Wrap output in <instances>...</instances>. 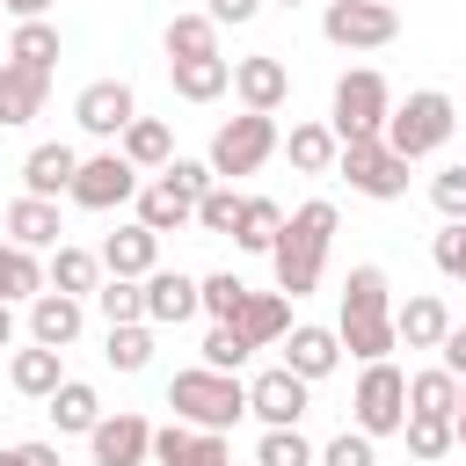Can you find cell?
Instances as JSON below:
<instances>
[{"label": "cell", "mask_w": 466, "mask_h": 466, "mask_svg": "<svg viewBox=\"0 0 466 466\" xmlns=\"http://www.w3.org/2000/svg\"><path fill=\"white\" fill-rule=\"evenodd\" d=\"M335 335H342V350L357 364H386L400 350V335H393V284H386L379 262H357L342 277V320H335Z\"/></svg>", "instance_id": "6da1fadb"}, {"label": "cell", "mask_w": 466, "mask_h": 466, "mask_svg": "<svg viewBox=\"0 0 466 466\" xmlns=\"http://www.w3.org/2000/svg\"><path fill=\"white\" fill-rule=\"evenodd\" d=\"M328 248H335V204H328V197H313V204H299V211L284 218V233H277V248H269L277 291H284V299H306V291H320Z\"/></svg>", "instance_id": "7a4b0ae2"}, {"label": "cell", "mask_w": 466, "mask_h": 466, "mask_svg": "<svg viewBox=\"0 0 466 466\" xmlns=\"http://www.w3.org/2000/svg\"><path fill=\"white\" fill-rule=\"evenodd\" d=\"M167 408H175V422H189V430H233V422L248 415V386H240V371L189 364V371L167 379Z\"/></svg>", "instance_id": "3957f363"}, {"label": "cell", "mask_w": 466, "mask_h": 466, "mask_svg": "<svg viewBox=\"0 0 466 466\" xmlns=\"http://www.w3.org/2000/svg\"><path fill=\"white\" fill-rule=\"evenodd\" d=\"M386 116H393V87H386V73H379V66H350V73L335 80L328 131H335L342 146H357V138H386Z\"/></svg>", "instance_id": "277c9868"}, {"label": "cell", "mask_w": 466, "mask_h": 466, "mask_svg": "<svg viewBox=\"0 0 466 466\" xmlns=\"http://www.w3.org/2000/svg\"><path fill=\"white\" fill-rule=\"evenodd\" d=\"M459 131V109H451V95L444 87H415L408 102H393V116H386V146L415 167V160H430V153H444V138Z\"/></svg>", "instance_id": "5b68a950"}, {"label": "cell", "mask_w": 466, "mask_h": 466, "mask_svg": "<svg viewBox=\"0 0 466 466\" xmlns=\"http://www.w3.org/2000/svg\"><path fill=\"white\" fill-rule=\"evenodd\" d=\"M350 430H364V437H400V430H408V371H400L393 357L357 371V393H350Z\"/></svg>", "instance_id": "8992f818"}, {"label": "cell", "mask_w": 466, "mask_h": 466, "mask_svg": "<svg viewBox=\"0 0 466 466\" xmlns=\"http://www.w3.org/2000/svg\"><path fill=\"white\" fill-rule=\"evenodd\" d=\"M269 153H284V138H277V116H255V109H240V116H226L218 131H211V175L218 182H240V175H255Z\"/></svg>", "instance_id": "52a82bcc"}, {"label": "cell", "mask_w": 466, "mask_h": 466, "mask_svg": "<svg viewBox=\"0 0 466 466\" xmlns=\"http://www.w3.org/2000/svg\"><path fill=\"white\" fill-rule=\"evenodd\" d=\"M320 36H328L335 51H379V44L400 36V7H393V0H328Z\"/></svg>", "instance_id": "ba28073f"}, {"label": "cell", "mask_w": 466, "mask_h": 466, "mask_svg": "<svg viewBox=\"0 0 466 466\" xmlns=\"http://www.w3.org/2000/svg\"><path fill=\"white\" fill-rule=\"evenodd\" d=\"M335 175H342L357 197H371V204H393V197H408V160H400L386 138H357V146H342Z\"/></svg>", "instance_id": "9c48e42d"}, {"label": "cell", "mask_w": 466, "mask_h": 466, "mask_svg": "<svg viewBox=\"0 0 466 466\" xmlns=\"http://www.w3.org/2000/svg\"><path fill=\"white\" fill-rule=\"evenodd\" d=\"M138 189H146V175L109 146V153H87V160H80V175H73L66 197H73L80 211H124V204H138Z\"/></svg>", "instance_id": "30bf717a"}, {"label": "cell", "mask_w": 466, "mask_h": 466, "mask_svg": "<svg viewBox=\"0 0 466 466\" xmlns=\"http://www.w3.org/2000/svg\"><path fill=\"white\" fill-rule=\"evenodd\" d=\"M306 408H313V386L299 379V371H262V379H248V415L262 422V430H299L306 422Z\"/></svg>", "instance_id": "8fae6325"}, {"label": "cell", "mask_w": 466, "mask_h": 466, "mask_svg": "<svg viewBox=\"0 0 466 466\" xmlns=\"http://www.w3.org/2000/svg\"><path fill=\"white\" fill-rule=\"evenodd\" d=\"M73 116H80L87 138H124L131 116H138V95H131V80H87L73 95Z\"/></svg>", "instance_id": "7c38bea8"}, {"label": "cell", "mask_w": 466, "mask_h": 466, "mask_svg": "<svg viewBox=\"0 0 466 466\" xmlns=\"http://www.w3.org/2000/svg\"><path fill=\"white\" fill-rule=\"evenodd\" d=\"M87 451H95V466H153V422L131 415V408H116V415L95 422Z\"/></svg>", "instance_id": "4fadbf2b"}, {"label": "cell", "mask_w": 466, "mask_h": 466, "mask_svg": "<svg viewBox=\"0 0 466 466\" xmlns=\"http://www.w3.org/2000/svg\"><path fill=\"white\" fill-rule=\"evenodd\" d=\"M233 95H240V109L277 116V109H284V95H291L284 58H277V51H248V58H233Z\"/></svg>", "instance_id": "5bb4252c"}, {"label": "cell", "mask_w": 466, "mask_h": 466, "mask_svg": "<svg viewBox=\"0 0 466 466\" xmlns=\"http://www.w3.org/2000/svg\"><path fill=\"white\" fill-rule=\"evenodd\" d=\"M153 466H233V451H226V430L167 422V430H153Z\"/></svg>", "instance_id": "9a60e30c"}, {"label": "cell", "mask_w": 466, "mask_h": 466, "mask_svg": "<svg viewBox=\"0 0 466 466\" xmlns=\"http://www.w3.org/2000/svg\"><path fill=\"white\" fill-rule=\"evenodd\" d=\"M73 175H80V153L66 146V138H44V146H29V160H22V197H66L73 189Z\"/></svg>", "instance_id": "2e32d148"}, {"label": "cell", "mask_w": 466, "mask_h": 466, "mask_svg": "<svg viewBox=\"0 0 466 466\" xmlns=\"http://www.w3.org/2000/svg\"><path fill=\"white\" fill-rule=\"evenodd\" d=\"M102 269H109V277H138V284H146V277L160 269V233H153V226H138V218H124V226L102 240Z\"/></svg>", "instance_id": "e0dca14e"}, {"label": "cell", "mask_w": 466, "mask_h": 466, "mask_svg": "<svg viewBox=\"0 0 466 466\" xmlns=\"http://www.w3.org/2000/svg\"><path fill=\"white\" fill-rule=\"evenodd\" d=\"M189 313H204V284L182 277V269H153L146 277V320L153 328H182Z\"/></svg>", "instance_id": "ac0fdd59"}, {"label": "cell", "mask_w": 466, "mask_h": 466, "mask_svg": "<svg viewBox=\"0 0 466 466\" xmlns=\"http://www.w3.org/2000/svg\"><path fill=\"white\" fill-rule=\"evenodd\" d=\"M80 328H87V299H66V291L29 299V342H44V350H73Z\"/></svg>", "instance_id": "d6986e66"}, {"label": "cell", "mask_w": 466, "mask_h": 466, "mask_svg": "<svg viewBox=\"0 0 466 466\" xmlns=\"http://www.w3.org/2000/svg\"><path fill=\"white\" fill-rule=\"evenodd\" d=\"M393 335H400L408 350H444V335H451V313H444V299H437V291H415V299H400V306H393Z\"/></svg>", "instance_id": "ffe728a7"}, {"label": "cell", "mask_w": 466, "mask_h": 466, "mask_svg": "<svg viewBox=\"0 0 466 466\" xmlns=\"http://www.w3.org/2000/svg\"><path fill=\"white\" fill-rule=\"evenodd\" d=\"M335 364H342V335H335V328H313V320H306V328H291V335H284V371H299L306 386H313V379H328Z\"/></svg>", "instance_id": "44dd1931"}, {"label": "cell", "mask_w": 466, "mask_h": 466, "mask_svg": "<svg viewBox=\"0 0 466 466\" xmlns=\"http://www.w3.org/2000/svg\"><path fill=\"white\" fill-rule=\"evenodd\" d=\"M7 386H15L22 400H51V393L66 386V350H44V342L15 350V357H7Z\"/></svg>", "instance_id": "7402d4cb"}, {"label": "cell", "mask_w": 466, "mask_h": 466, "mask_svg": "<svg viewBox=\"0 0 466 466\" xmlns=\"http://www.w3.org/2000/svg\"><path fill=\"white\" fill-rule=\"evenodd\" d=\"M138 226H153V233H182V226H197V197H189L182 182L153 175V182L138 189Z\"/></svg>", "instance_id": "603a6c76"}, {"label": "cell", "mask_w": 466, "mask_h": 466, "mask_svg": "<svg viewBox=\"0 0 466 466\" xmlns=\"http://www.w3.org/2000/svg\"><path fill=\"white\" fill-rule=\"evenodd\" d=\"M58 233H66V226H58V204H51V197H15V204H7V240H15V248L44 255V248H58Z\"/></svg>", "instance_id": "cb8c5ba5"}, {"label": "cell", "mask_w": 466, "mask_h": 466, "mask_svg": "<svg viewBox=\"0 0 466 466\" xmlns=\"http://www.w3.org/2000/svg\"><path fill=\"white\" fill-rule=\"evenodd\" d=\"M44 277H51V291H66V299H95V284H102L109 269H102V255H95V248L58 240V248H51V262H44Z\"/></svg>", "instance_id": "d4e9b609"}, {"label": "cell", "mask_w": 466, "mask_h": 466, "mask_svg": "<svg viewBox=\"0 0 466 466\" xmlns=\"http://www.w3.org/2000/svg\"><path fill=\"white\" fill-rule=\"evenodd\" d=\"M44 415L58 422V437H95V422H102L109 408H102V393H95L87 379H66V386L44 400Z\"/></svg>", "instance_id": "484cf974"}, {"label": "cell", "mask_w": 466, "mask_h": 466, "mask_svg": "<svg viewBox=\"0 0 466 466\" xmlns=\"http://www.w3.org/2000/svg\"><path fill=\"white\" fill-rule=\"evenodd\" d=\"M226 328H240L255 350H269V342H284V335H291V299H284V291H248L240 320H226Z\"/></svg>", "instance_id": "4316f807"}, {"label": "cell", "mask_w": 466, "mask_h": 466, "mask_svg": "<svg viewBox=\"0 0 466 466\" xmlns=\"http://www.w3.org/2000/svg\"><path fill=\"white\" fill-rule=\"evenodd\" d=\"M160 51H167V66H182V58H218V22H211L204 7H197V15H167Z\"/></svg>", "instance_id": "83f0119b"}, {"label": "cell", "mask_w": 466, "mask_h": 466, "mask_svg": "<svg viewBox=\"0 0 466 466\" xmlns=\"http://www.w3.org/2000/svg\"><path fill=\"white\" fill-rule=\"evenodd\" d=\"M116 153H124L138 175H160V167L175 160V131H167L160 116H131V131L116 138Z\"/></svg>", "instance_id": "f1b7e54d"}, {"label": "cell", "mask_w": 466, "mask_h": 466, "mask_svg": "<svg viewBox=\"0 0 466 466\" xmlns=\"http://www.w3.org/2000/svg\"><path fill=\"white\" fill-rule=\"evenodd\" d=\"M44 95H51V73H29V66H0V124H29L36 109H44Z\"/></svg>", "instance_id": "f546056e"}, {"label": "cell", "mask_w": 466, "mask_h": 466, "mask_svg": "<svg viewBox=\"0 0 466 466\" xmlns=\"http://www.w3.org/2000/svg\"><path fill=\"white\" fill-rule=\"evenodd\" d=\"M51 291V277H44V262L29 255V248H15V240H0V299L7 306H29V299H44Z\"/></svg>", "instance_id": "4dcf8cb0"}, {"label": "cell", "mask_w": 466, "mask_h": 466, "mask_svg": "<svg viewBox=\"0 0 466 466\" xmlns=\"http://www.w3.org/2000/svg\"><path fill=\"white\" fill-rule=\"evenodd\" d=\"M167 80L182 102H218L233 87V58H182V66H167Z\"/></svg>", "instance_id": "1f68e13d"}, {"label": "cell", "mask_w": 466, "mask_h": 466, "mask_svg": "<svg viewBox=\"0 0 466 466\" xmlns=\"http://www.w3.org/2000/svg\"><path fill=\"white\" fill-rule=\"evenodd\" d=\"M284 153H291V167H299V175H335V160H342V138H335L328 124H291Z\"/></svg>", "instance_id": "d6a6232c"}, {"label": "cell", "mask_w": 466, "mask_h": 466, "mask_svg": "<svg viewBox=\"0 0 466 466\" xmlns=\"http://www.w3.org/2000/svg\"><path fill=\"white\" fill-rule=\"evenodd\" d=\"M284 204L277 197H248V211H240V233H233V248H248V255H269L277 248V233H284Z\"/></svg>", "instance_id": "836d02e7"}, {"label": "cell", "mask_w": 466, "mask_h": 466, "mask_svg": "<svg viewBox=\"0 0 466 466\" xmlns=\"http://www.w3.org/2000/svg\"><path fill=\"white\" fill-rule=\"evenodd\" d=\"M95 313H102L109 328L146 320V284H138V277H102V284H95Z\"/></svg>", "instance_id": "e575fe53"}, {"label": "cell", "mask_w": 466, "mask_h": 466, "mask_svg": "<svg viewBox=\"0 0 466 466\" xmlns=\"http://www.w3.org/2000/svg\"><path fill=\"white\" fill-rule=\"evenodd\" d=\"M408 415H459V379H451L444 364L415 371V379H408Z\"/></svg>", "instance_id": "d590c367"}, {"label": "cell", "mask_w": 466, "mask_h": 466, "mask_svg": "<svg viewBox=\"0 0 466 466\" xmlns=\"http://www.w3.org/2000/svg\"><path fill=\"white\" fill-rule=\"evenodd\" d=\"M7 58H15V66H29V73H51V66H58V29H51V22H15Z\"/></svg>", "instance_id": "8d00e7d4"}, {"label": "cell", "mask_w": 466, "mask_h": 466, "mask_svg": "<svg viewBox=\"0 0 466 466\" xmlns=\"http://www.w3.org/2000/svg\"><path fill=\"white\" fill-rule=\"evenodd\" d=\"M102 357H109V371H146L153 364V320H131V328H109V342H102Z\"/></svg>", "instance_id": "74e56055"}, {"label": "cell", "mask_w": 466, "mask_h": 466, "mask_svg": "<svg viewBox=\"0 0 466 466\" xmlns=\"http://www.w3.org/2000/svg\"><path fill=\"white\" fill-rule=\"evenodd\" d=\"M400 437H408V459H422V466H430V459H444V451L459 444L451 415H408V430H400Z\"/></svg>", "instance_id": "f35d334b"}, {"label": "cell", "mask_w": 466, "mask_h": 466, "mask_svg": "<svg viewBox=\"0 0 466 466\" xmlns=\"http://www.w3.org/2000/svg\"><path fill=\"white\" fill-rule=\"evenodd\" d=\"M255 466H320V451L306 444V430H262Z\"/></svg>", "instance_id": "ab89813d"}, {"label": "cell", "mask_w": 466, "mask_h": 466, "mask_svg": "<svg viewBox=\"0 0 466 466\" xmlns=\"http://www.w3.org/2000/svg\"><path fill=\"white\" fill-rule=\"evenodd\" d=\"M240 211H248V197H240L233 182H218V189H211V197L197 204V226H204V233H226V240H233V233H240Z\"/></svg>", "instance_id": "60d3db41"}, {"label": "cell", "mask_w": 466, "mask_h": 466, "mask_svg": "<svg viewBox=\"0 0 466 466\" xmlns=\"http://www.w3.org/2000/svg\"><path fill=\"white\" fill-rule=\"evenodd\" d=\"M197 284H204V313H211V320H240L248 284H240L233 269H211V277H197Z\"/></svg>", "instance_id": "b9f144b4"}, {"label": "cell", "mask_w": 466, "mask_h": 466, "mask_svg": "<svg viewBox=\"0 0 466 466\" xmlns=\"http://www.w3.org/2000/svg\"><path fill=\"white\" fill-rule=\"evenodd\" d=\"M248 357H255V342H248L240 328H226V320H211V335H204V364H211V371H240Z\"/></svg>", "instance_id": "7bdbcfd3"}, {"label": "cell", "mask_w": 466, "mask_h": 466, "mask_svg": "<svg viewBox=\"0 0 466 466\" xmlns=\"http://www.w3.org/2000/svg\"><path fill=\"white\" fill-rule=\"evenodd\" d=\"M430 204H437V218L466 226V160H451V167L430 175Z\"/></svg>", "instance_id": "ee69618b"}, {"label": "cell", "mask_w": 466, "mask_h": 466, "mask_svg": "<svg viewBox=\"0 0 466 466\" xmlns=\"http://www.w3.org/2000/svg\"><path fill=\"white\" fill-rule=\"evenodd\" d=\"M320 466H379V437L342 430V437H328V444H320Z\"/></svg>", "instance_id": "f6af8a7d"}, {"label": "cell", "mask_w": 466, "mask_h": 466, "mask_svg": "<svg viewBox=\"0 0 466 466\" xmlns=\"http://www.w3.org/2000/svg\"><path fill=\"white\" fill-rule=\"evenodd\" d=\"M430 262H437L451 284H466V226H451V218H444V226H437V240H430Z\"/></svg>", "instance_id": "bcb514c9"}, {"label": "cell", "mask_w": 466, "mask_h": 466, "mask_svg": "<svg viewBox=\"0 0 466 466\" xmlns=\"http://www.w3.org/2000/svg\"><path fill=\"white\" fill-rule=\"evenodd\" d=\"M0 466H66V459H58V444L29 437V444H7V451H0Z\"/></svg>", "instance_id": "7dc6e473"}, {"label": "cell", "mask_w": 466, "mask_h": 466, "mask_svg": "<svg viewBox=\"0 0 466 466\" xmlns=\"http://www.w3.org/2000/svg\"><path fill=\"white\" fill-rule=\"evenodd\" d=\"M262 7H269V0H204V15H211V22H218V29H226V22H233V29H240V22H255V15H262Z\"/></svg>", "instance_id": "c3c4849f"}, {"label": "cell", "mask_w": 466, "mask_h": 466, "mask_svg": "<svg viewBox=\"0 0 466 466\" xmlns=\"http://www.w3.org/2000/svg\"><path fill=\"white\" fill-rule=\"evenodd\" d=\"M437 364L451 371V379H466V328L451 320V335H444V350H437Z\"/></svg>", "instance_id": "681fc988"}, {"label": "cell", "mask_w": 466, "mask_h": 466, "mask_svg": "<svg viewBox=\"0 0 466 466\" xmlns=\"http://www.w3.org/2000/svg\"><path fill=\"white\" fill-rule=\"evenodd\" d=\"M0 7H7L15 22H44V15H51V0H0Z\"/></svg>", "instance_id": "f907efd6"}, {"label": "cell", "mask_w": 466, "mask_h": 466, "mask_svg": "<svg viewBox=\"0 0 466 466\" xmlns=\"http://www.w3.org/2000/svg\"><path fill=\"white\" fill-rule=\"evenodd\" d=\"M15 335H22V328H15V306L0 299V350H15Z\"/></svg>", "instance_id": "816d5d0a"}, {"label": "cell", "mask_w": 466, "mask_h": 466, "mask_svg": "<svg viewBox=\"0 0 466 466\" xmlns=\"http://www.w3.org/2000/svg\"><path fill=\"white\" fill-rule=\"evenodd\" d=\"M451 430H459V451H466V408H459V415H451Z\"/></svg>", "instance_id": "f5cc1de1"}, {"label": "cell", "mask_w": 466, "mask_h": 466, "mask_svg": "<svg viewBox=\"0 0 466 466\" xmlns=\"http://www.w3.org/2000/svg\"><path fill=\"white\" fill-rule=\"evenodd\" d=\"M269 7H299V0H269Z\"/></svg>", "instance_id": "db71d44e"}, {"label": "cell", "mask_w": 466, "mask_h": 466, "mask_svg": "<svg viewBox=\"0 0 466 466\" xmlns=\"http://www.w3.org/2000/svg\"><path fill=\"white\" fill-rule=\"evenodd\" d=\"M0 66H7V58H0Z\"/></svg>", "instance_id": "11a10c76"}]
</instances>
